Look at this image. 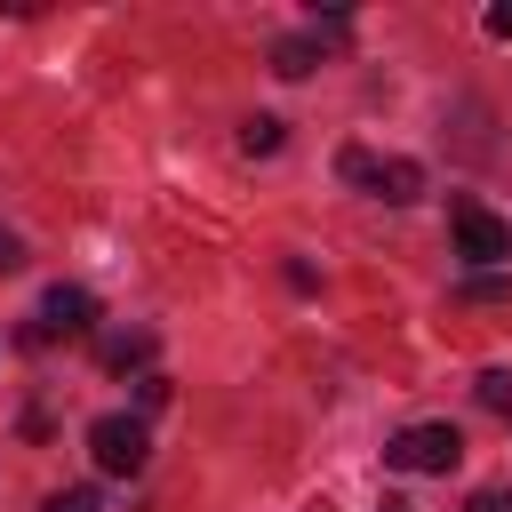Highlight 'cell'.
<instances>
[{
	"label": "cell",
	"instance_id": "8fae6325",
	"mask_svg": "<svg viewBox=\"0 0 512 512\" xmlns=\"http://www.w3.org/2000/svg\"><path fill=\"white\" fill-rule=\"evenodd\" d=\"M40 512H96V488H56Z\"/></svg>",
	"mask_w": 512,
	"mask_h": 512
},
{
	"label": "cell",
	"instance_id": "277c9868",
	"mask_svg": "<svg viewBox=\"0 0 512 512\" xmlns=\"http://www.w3.org/2000/svg\"><path fill=\"white\" fill-rule=\"evenodd\" d=\"M88 456H96L104 472H144L152 440H144L136 416H96V424H88Z\"/></svg>",
	"mask_w": 512,
	"mask_h": 512
},
{
	"label": "cell",
	"instance_id": "3957f363",
	"mask_svg": "<svg viewBox=\"0 0 512 512\" xmlns=\"http://www.w3.org/2000/svg\"><path fill=\"white\" fill-rule=\"evenodd\" d=\"M456 456H464V432H456V424H408V432H392V448H384L392 472H448Z\"/></svg>",
	"mask_w": 512,
	"mask_h": 512
},
{
	"label": "cell",
	"instance_id": "7a4b0ae2",
	"mask_svg": "<svg viewBox=\"0 0 512 512\" xmlns=\"http://www.w3.org/2000/svg\"><path fill=\"white\" fill-rule=\"evenodd\" d=\"M448 224H456V256H464V264H480V272L512 264V224H504V216H488L480 200H456V208H448Z\"/></svg>",
	"mask_w": 512,
	"mask_h": 512
},
{
	"label": "cell",
	"instance_id": "9a60e30c",
	"mask_svg": "<svg viewBox=\"0 0 512 512\" xmlns=\"http://www.w3.org/2000/svg\"><path fill=\"white\" fill-rule=\"evenodd\" d=\"M488 32H496V40H512V0H496V8H488Z\"/></svg>",
	"mask_w": 512,
	"mask_h": 512
},
{
	"label": "cell",
	"instance_id": "30bf717a",
	"mask_svg": "<svg viewBox=\"0 0 512 512\" xmlns=\"http://www.w3.org/2000/svg\"><path fill=\"white\" fill-rule=\"evenodd\" d=\"M464 296H472V304H496V296H512V280H504V272H472Z\"/></svg>",
	"mask_w": 512,
	"mask_h": 512
},
{
	"label": "cell",
	"instance_id": "ba28073f",
	"mask_svg": "<svg viewBox=\"0 0 512 512\" xmlns=\"http://www.w3.org/2000/svg\"><path fill=\"white\" fill-rule=\"evenodd\" d=\"M280 136H288V128H280L272 112H256V120H240V152H248V160H256V152H280Z\"/></svg>",
	"mask_w": 512,
	"mask_h": 512
},
{
	"label": "cell",
	"instance_id": "5bb4252c",
	"mask_svg": "<svg viewBox=\"0 0 512 512\" xmlns=\"http://www.w3.org/2000/svg\"><path fill=\"white\" fill-rule=\"evenodd\" d=\"M464 512H512V488H480V496H472Z\"/></svg>",
	"mask_w": 512,
	"mask_h": 512
},
{
	"label": "cell",
	"instance_id": "6da1fadb",
	"mask_svg": "<svg viewBox=\"0 0 512 512\" xmlns=\"http://www.w3.org/2000/svg\"><path fill=\"white\" fill-rule=\"evenodd\" d=\"M352 184H368L376 200H392V208H408V200H424V168L416 160H400V152H368V144H344V160H336Z\"/></svg>",
	"mask_w": 512,
	"mask_h": 512
},
{
	"label": "cell",
	"instance_id": "7c38bea8",
	"mask_svg": "<svg viewBox=\"0 0 512 512\" xmlns=\"http://www.w3.org/2000/svg\"><path fill=\"white\" fill-rule=\"evenodd\" d=\"M288 288H296V296H312V288H320V272H312L304 256H288Z\"/></svg>",
	"mask_w": 512,
	"mask_h": 512
},
{
	"label": "cell",
	"instance_id": "e0dca14e",
	"mask_svg": "<svg viewBox=\"0 0 512 512\" xmlns=\"http://www.w3.org/2000/svg\"><path fill=\"white\" fill-rule=\"evenodd\" d=\"M384 512H408V504H384Z\"/></svg>",
	"mask_w": 512,
	"mask_h": 512
},
{
	"label": "cell",
	"instance_id": "2e32d148",
	"mask_svg": "<svg viewBox=\"0 0 512 512\" xmlns=\"http://www.w3.org/2000/svg\"><path fill=\"white\" fill-rule=\"evenodd\" d=\"M16 264H24V248H16V232L0 224V272H16Z\"/></svg>",
	"mask_w": 512,
	"mask_h": 512
},
{
	"label": "cell",
	"instance_id": "5b68a950",
	"mask_svg": "<svg viewBox=\"0 0 512 512\" xmlns=\"http://www.w3.org/2000/svg\"><path fill=\"white\" fill-rule=\"evenodd\" d=\"M32 328H40V336H88V328H96V296L56 280V288L40 296V320H32Z\"/></svg>",
	"mask_w": 512,
	"mask_h": 512
},
{
	"label": "cell",
	"instance_id": "4fadbf2b",
	"mask_svg": "<svg viewBox=\"0 0 512 512\" xmlns=\"http://www.w3.org/2000/svg\"><path fill=\"white\" fill-rule=\"evenodd\" d=\"M136 400L144 408H168V376H136Z\"/></svg>",
	"mask_w": 512,
	"mask_h": 512
},
{
	"label": "cell",
	"instance_id": "8992f818",
	"mask_svg": "<svg viewBox=\"0 0 512 512\" xmlns=\"http://www.w3.org/2000/svg\"><path fill=\"white\" fill-rule=\"evenodd\" d=\"M144 360H152V328H120V336H104V368L128 376V368H144Z\"/></svg>",
	"mask_w": 512,
	"mask_h": 512
},
{
	"label": "cell",
	"instance_id": "9c48e42d",
	"mask_svg": "<svg viewBox=\"0 0 512 512\" xmlns=\"http://www.w3.org/2000/svg\"><path fill=\"white\" fill-rule=\"evenodd\" d=\"M472 392H480V408H496V416H512V376H504V368H488V376H480Z\"/></svg>",
	"mask_w": 512,
	"mask_h": 512
},
{
	"label": "cell",
	"instance_id": "52a82bcc",
	"mask_svg": "<svg viewBox=\"0 0 512 512\" xmlns=\"http://www.w3.org/2000/svg\"><path fill=\"white\" fill-rule=\"evenodd\" d=\"M312 64H320V32H312V40H280V48H272V72H280V80H304Z\"/></svg>",
	"mask_w": 512,
	"mask_h": 512
}]
</instances>
